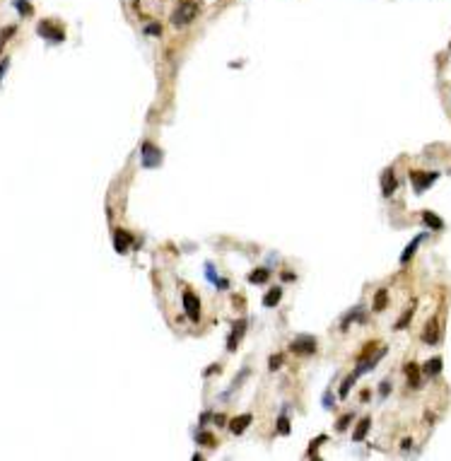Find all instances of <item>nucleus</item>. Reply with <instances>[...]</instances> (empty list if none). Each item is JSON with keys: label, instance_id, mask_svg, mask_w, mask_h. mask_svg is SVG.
I'll list each match as a JSON object with an SVG mask.
<instances>
[{"label": "nucleus", "instance_id": "nucleus-37", "mask_svg": "<svg viewBox=\"0 0 451 461\" xmlns=\"http://www.w3.org/2000/svg\"><path fill=\"white\" fill-rule=\"evenodd\" d=\"M225 423H227V420H225V415H215V425L225 427Z\"/></svg>", "mask_w": 451, "mask_h": 461}, {"label": "nucleus", "instance_id": "nucleus-18", "mask_svg": "<svg viewBox=\"0 0 451 461\" xmlns=\"http://www.w3.org/2000/svg\"><path fill=\"white\" fill-rule=\"evenodd\" d=\"M270 278V270L265 268V266H260V268H256L251 275H249V283H254V285H260V283H265Z\"/></svg>", "mask_w": 451, "mask_h": 461}, {"label": "nucleus", "instance_id": "nucleus-28", "mask_svg": "<svg viewBox=\"0 0 451 461\" xmlns=\"http://www.w3.org/2000/svg\"><path fill=\"white\" fill-rule=\"evenodd\" d=\"M280 365H282V353H275V355H270V362H268V367H270V372H275V370H280Z\"/></svg>", "mask_w": 451, "mask_h": 461}, {"label": "nucleus", "instance_id": "nucleus-15", "mask_svg": "<svg viewBox=\"0 0 451 461\" xmlns=\"http://www.w3.org/2000/svg\"><path fill=\"white\" fill-rule=\"evenodd\" d=\"M369 425H372V420H369V418H362L360 425H357V430L352 432V442H362V440L367 437V432H369Z\"/></svg>", "mask_w": 451, "mask_h": 461}, {"label": "nucleus", "instance_id": "nucleus-31", "mask_svg": "<svg viewBox=\"0 0 451 461\" xmlns=\"http://www.w3.org/2000/svg\"><path fill=\"white\" fill-rule=\"evenodd\" d=\"M203 447H215V440L210 437V435H203V432H198V437H195Z\"/></svg>", "mask_w": 451, "mask_h": 461}, {"label": "nucleus", "instance_id": "nucleus-5", "mask_svg": "<svg viewBox=\"0 0 451 461\" xmlns=\"http://www.w3.org/2000/svg\"><path fill=\"white\" fill-rule=\"evenodd\" d=\"M290 350L297 355H314L316 353V338L314 336H299L297 340H292Z\"/></svg>", "mask_w": 451, "mask_h": 461}, {"label": "nucleus", "instance_id": "nucleus-29", "mask_svg": "<svg viewBox=\"0 0 451 461\" xmlns=\"http://www.w3.org/2000/svg\"><path fill=\"white\" fill-rule=\"evenodd\" d=\"M145 34H147V36H159V34H162V27H159L157 22H152V24L145 27Z\"/></svg>", "mask_w": 451, "mask_h": 461}, {"label": "nucleus", "instance_id": "nucleus-24", "mask_svg": "<svg viewBox=\"0 0 451 461\" xmlns=\"http://www.w3.org/2000/svg\"><path fill=\"white\" fill-rule=\"evenodd\" d=\"M246 377H249V367H244V370H242V372L234 377V382H232V391H237V389H239V384H242ZM232 391H229V394H232Z\"/></svg>", "mask_w": 451, "mask_h": 461}, {"label": "nucleus", "instance_id": "nucleus-9", "mask_svg": "<svg viewBox=\"0 0 451 461\" xmlns=\"http://www.w3.org/2000/svg\"><path fill=\"white\" fill-rule=\"evenodd\" d=\"M130 232H126V230H116L114 232V249L119 251V254H126L130 247Z\"/></svg>", "mask_w": 451, "mask_h": 461}, {"label": "nucleus", "instance_id": "nucleus-36", "mask_svg": "<svg viewBox=\"0 0 451 461\" xmlns=\"http://www.w3.org/2000/svg\"><path fill=\"white\" fill-rule=\"evenodd\" d=\"M323 403H326V408H333V396L326 394V396H323Z\"/></svg>", "mask_w": 451, "mask_h": 461}, {"label": "nucleus", "instance_id": "nucleus-4", "mask_svg": "<svg viewBox=\"0 0 451 461\" xmlns=\"http://www.w3.org/2000/svg\"><path fill=\"white\" fill-rule=\"evenodd\" d=\"M437 179H439V172H410V181H413L415 194L427 191V189H430Z\"/></svg>", "mask_w": 451, "mask_h": 461}, {"label": "nucleus", "instance_id": "nucleus-30", "mask_svg": "<svg viewBox=\"0 0 451 461\" xmlns=\"http://www.w3.org/2000/svg\"><path fill=\"white\" fill-rule=\"evenodd\" d=\"M350 420H352V413H347V415H343V418H340V420L335 423V430H338V432H343V430L347 427V423H350Z\"/></svg>", "mask_w": 451, "mask_h": 461}, {"label": "nucleus", "instance_id": "nucleus-27", "mask_svg": "<svg viewBox=\"0 0 451 461\" xmlns=\"http://www.w3.org/2000/svg\"><path fill=\"white\" fill-rule=\"evenodd\" d=\"M323 442H328V435H319V437L312 442V447H309V457H314V454H316V449L321 447Z\"/></svg>", "mask_w": 451, "mask_h": 461}, {"label": "nucleus", "instance_id": "nucleus-3", "mask_svg": "<svg viewBox=\"0 0 451 461\" xmlns=\"http://www.w3.org/2000/svg\"><path fill=\"white\" fill-rule=\"evenodd\" d=\"M140 152H142V167H145V169H157V167L162 164V150H159L155 142L145 140Z\"/></svg>", "mask_w": 451, "mask_h": 461}, {"label": "nucleus", "instance_id": "nucleus-14", "mask_svg": "<svg viewBox=\"0 0 451 461\" xmlns=\"http://www.w3.org/2000/svg\"><path fill=\"white\" fill-rule=\"evenodd\" d=\"M422 222H425L430 230H444V220L437 217L432 210H425V213H422Z\"/></svg>", "mask_w": 451, "mask_h": 461}, {"label": "nucleus", "instance_id": "nucleus-7", "mask_svg": "<svg viewBox=\"0 0 451 461\" xmlns=\"http://www.w3.org/2000/svg\"><path fill=\"white\" fill-rule=\"evenodd\" d=\"M244 333H246V319H239V321L232 326V336H229V340H227V350H237V345H239V340L244 338Z\"/></svg>", "mask_w": 451, "mask_h": 461}, {"label": "nucleus", "instance_id": "nucleus-25", "mask_svg": "<svg viewBox=\"0 0 451 461\" xmlns=\"http://www.w3.org/2000/svg\"><path fill=\"white\" fill-rule=\"evenodd\" d=\"M278 432H280V435H290V420H287V415H280V418H278Z\"/></svg>", "mask_w": 451, "mask_h": 461}, {"label": "nucleus", "instance_id": "nucleus-22", "mask_svg": "<svg viewBox=\"0 0 451 461\" xmlns=\"http://www.w3.org/2000/svg\"><path fill=\"white\" fill-rule=\"evenodd\" d=\"M386 297H388L386 290H379L377 297H374V307H372V309H374V312H382V309L386 307Z\"/></svg>", "mask_w": 451, "mask_h": 461}, {"label": "nucleus", "instance_id": "nucleus-32", "mask_svg": "<svg viewBox=\"0 0 451 461\" xmlns=\"http://www.w3.org/2000/svg\"><path fill=\"white\" fill-rule=\"evenodd\" d=\"M15 32H17V27H15V24H12V27H5V29H2V34H0V44H5V41H7Z\"/></svg>", "mask_w": 451, "mask_h": 461}, {"label": "nucleus", "instance_id": "nucleus-17", "mask_svg": "<svg viewBox=\"0 0 451 461\" xmlns=\"http://www.w3.org/2000/svg\"><path fill=\"white\" fill-rule=\"evenodd\" d=\"M422 340H425V343H437V340H439V329H437V321H434V319L427 324V331L422 333Z\"/></svg>", "mask_w": 451, "mask_h": 461}, {"label": "nucleus", "instance_id": "nucleus-33", "mask_svg": "<svg viewBox=\"0 0 451 461\" xmlns=\"http://www.w3.org/2000/svg\"><path fill=\"white\" fill-rule=\"evenodd\" d=\"M7 68H10V58H2V63H0V82H2V77H5Z\"/></svg>", "mask_w": 451, "mask_h": 461}, {"label": "nucleus", "instance_id": "nucleus-26", "mask_svg": "<svg viewBox=\"0 0 451 461\" xmlns=\"http://www.w3.org/2000/svg\"><path fill=\"white\" fill-rule=\"evenodd\" d=\"M413 312H415V307H410V309H408V312H405V317H403V319H398V321H396V326H393V329H396V331L405 329V326H408V321H410V317H413Z\"/></svg>", "mask_w": 451, "mask_h": 461}, {"label": "nucleus", "instance_id": "nucleus-10", "mask_svg": "<svg viewBox=\"0 0 451 461\" xmlns=\"http://www.w3.org/2000/svg\"><path fill=\"white\" fill-rule=\"evenodd\" d=\"M251 420H254V418H251V413L237 415V418H232V420H229V430H232L234 435H242V432H244V430L251 425Z\"/></svg>", "mask_w": 451, "mask_h": 461}, {"label": "nucleus", "instance_id": "nucleus-12", "mask_svg": "<svg viewBox=\"0 0 451 461\" xmlns=\"http://www.w3.org/2000/svg\"><path fill=\"white\" fill-rule=\"evenodd\" d=\"M352 321H364V312H362V307H352V309L347 312V317L340 321V331H347V326H350Z\"/></svg>", "mask_w": 451, "mask_h": 461}, {"label": "nucleus", "instance_id": "nucleus-13", "mask_svg": "<svg viewBox=\"0 0 451 461\" xmlns=\"http://www.w3.org/2000/svg\"><path fill=\"white\" fill-rule=\"evenodd\" d=\"M405 377H408V387L410 389H417L420 387V367L415 362L405 365Z\"/></svg>", "mask_w": 451, "mask_h": 461}, {"label": "nucleus", "instance_id": "nucleus-35", "mask_svg": "<svg viewBox=\"0 0 451 461\" xmlns=\"http://www.w3.org/2000/svg\"><path fill=\"white\" fill-rule=\"evenodd\" d=\"M388 391H391V384H388V382H384V384H382V398H386Z\"/></svg>", "mask_w": 451, "mask_h": 461}, {"label": "nucleus", "instance_id": "nucleus-34", "mask_svg": "<svg viewBox=\"0 0 451 461\" xmlns=\"http://www.w3.org/2000/svg\"><path fill=\"white\" fill-rule=\"evenodd\" d=\"M210 420H212V413H203V415H200V430H203L205 423H210Z\"/></svg>", "mask_w": 451, "mask_h": 461}, {"label": "nucleus", "instance_id": "nucleus-6", "mask_svg": "<svg viewBox=\"0 0 451 461\" xmlns=\"http://www.w3.org/2000/svg\"><path fill=\"white\" fill-rule=\"evenodd\" d=\"M184 309H186V314H189L191 321H198V319H200V300H198V295L191 292V290L184 292Z\"/></svg>", "mask_w": 451, "mask_h": 461}, {"label": "nucleus", "instance_id": "nucleus-11", "mask_svg": "<svg viewBox=\"0 0 451 461\" xmlns=\"http://www.w3.org/2000/svg\"><path fill=\"white\" fill-rule=\"evenodd\" d=\"M425 237H427V234L422 232V234H417V237H415V239H413V242H410V244L405 247V251L400 254V264H408V261H410V259L415 256V251H417V247H420V244L425 242Z\"/></svg>", "mask_w": 451, "mask_h": 461}, {"label": "nucleus", "instance_id": "nucleus-1", "mask_svg": "<svg viewBox=\"0 0 451 461\" xmlns=\"http://www.w3.org/2000/svg\"><path fill=\"white\" fill-rule=\"evenodd\" d=\"M198 10H200V5H198L195 0H181L179 7L172 12V24H174V27H186V24H191L195 19V15H198Z\"/></svg>", "mask_w": 451, "mask_h": 461}, {"label": "nucleus", "instance_id": "nucleus-2", "mask_svg": "<svg viewBox=\"0 0 451 461\" xmlns=\"http://www.w3.org/2000/svg\"><path fill=\"white\" fill-rule=\"evenodd\" d=\"M36 34H39L41 39H46L49 44H63L65 41V32L61 29V27L53 24V19H44V22H39Z\"/></svg>", "mask_w": 451, "mask_h": 461}, {"label": "nucleus", "instance_id": "nucleus-20", "mask_svg": "<svg viewBox=\"0 0 451 461\" xmlns=\"http://www.w3.org/2000/svg\"><path fill=\"white\" fill-rule=\"evenodd\" d=\"M357 379H360V377H357L355 372H352V374H347V379L340 384V391H338V396H340V398H345V396L350 394V389H352V384H355Z\"/></svg>", "mask_w": 451, "mask_h": 461}, {"label": "nucleus", "instance_id": "nucleus-19", "mask_svg": "<svg viewBox=\"0 0 451 461\" xmlns=\"http://www.w3.org/2000/svg\"><path fill=\"white\" fill-rule=\"evenodd\" d=\"M12 7L19 12V17H29L34 12V7L29 5V0H12Z\"/></svg>", "mask_w": 451, "mask_h": 461}, {"label": "nucleus", "instance_id": "nucleus-8", "mask_svg": "<svg viewBox=\"0 0 451 461\" xmlns=\"http://www.w3.org/2000/svg\"><path fill=\"white\" fill-rule=\"evenodd\" d=\"M396 189H398V179H396L393 169H384V174H382V194L388 198V196H393Z\"/></svg>", "mask_w": 451, "mask_h": 461}, {"label": "nucleus", "instance_id": "nucleus-21", "mask_svg": "<svg viewBox=\"0 0 451 461\" xmlns=\"http://www.w3.org/2000/svg\"><path fill=\"white\" fill-rule=\"evenodd\" d=\"M425 372L427 374H439L442 372V357H432L425 362Z\"/></svg>", "mask_w": 451, "mask_h": 461}, {"label": "nucleus", "instance_id": "nucleus-38", "mask_svg": "<svg viewBox=\"0 0 451 461\" xmlns=\"http://www.w3.org/2000/svg\"><path fill=\"white\" fill-rule=\"evenodd\" d=\"M212 372H217V365H210V370H205V372H203V374H205V377H208V374H212Z\"/></svg>", "mask_w": 451, "mask_h": 461}, {"label": "nucleus", "instance_id": "nucleus-23", "mask_svg": "<svg viewBox=\"0 0 451 461\" xmlns=\"http://www.w3.org/2000/svg\"><path fill=\"white\" fill-rule=\"evenodd\" d=\"M205 280H210V283L220 285V278H217V273H215V266H212V264H205Z\"/></svg>", "mask_w": 451, "mask_h": 461}, {"label": "nucleus", "instance_id": "nucleus-16", "mask_svg": "<svg viewBox=\"0 0 451 461\" xmlns=\"http://www.w3.org/2000/svg\"><path fill=\"white\" fill-rule=\"evenodd\" d=\"M280 300H282V290H280V287H270L268 295L263 297V304H265V307H278Z\"/></svg>", "mask_w": 451, "mask_h": 461}]
</instances>
